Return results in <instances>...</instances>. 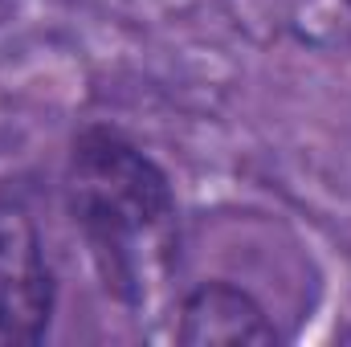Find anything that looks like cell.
<instances>
[{
	"label": "cell",
	"mask_w": 351,
	"mask_h": 347,
	"mask_svg": "<svg viewBox=\"0 0 351 347\" xmlns=\"http://www.w3.org/2000/svg\"><path fill=\"white\" fill-rule=\"evenodd\" d=\"M70 208L106 286L135 298L147 278V258L164 250L176 213L168 176L127 139L86 131L70 156Z\"/></svg>",
	"instance_id": "obj_1"
},
{
	"label": "cell",
	"mask_w": 351,
	"mask_h": 347,
	"mask_svg": "<svg viewBox=\"0 0 351 347\" xmlns=\"http://www.w3.org/2000/svg\"><path fill=\"white\" fill-rule=\"evenodd\" d=\"M53 315V278L29 213L0 204V344H37Z\"/></svg>",
	"instance_id": "obj_2"
},
{
	"label": "cell",
	"mask_w": 351,
	"mask_h": 347,
	"mask_svg": "<svg viewBox=\"0 0 351 347\" xmlns=\"http://www.w3.org/2000/svg\"><path fill=\"white\" fill-rule=\"evenodd\" d=\"M180 344H274L278 331L269 327L265 311L237 286L208 282L192 290L180 307Z\"/></svg>",
	"instance_id": "obj_3"
},
{
	"label": "cell",
	"mask_w": 351,
	"mask_h": 347,
	"mask_svg": "<svg viewBox=\"0 0 351 347\" xmlns=\"http://www.w3.org/2000/svg\"><path fill=\"white\" fill-rule=\"evenodd\" d=\"M348 4H351V0H348Z\"/></svg>",
	"instance_id": "obj_4"
}]
</instances>
